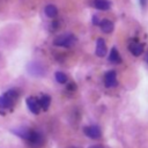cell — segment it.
Wrapping results in <instances>:
<instances>
[{
  "mask_svg": "<svg viewBox=\"0 0 148 148\" xmlns=\"http://www.w3.org/2000/svg\"><path fill=\"white\" fill-rule=\"evenodd\" d=\"M12 133L23 139L31 148H39L44 145L45 138L42 132L29 127H16L12 130Z\"/></svg>",
  "mask_w": 148,
  "mask_h": 148,
  "instance_id": "cell-1",
  "label": "cell"
},
{
  "mask_svg": "<svg viewBox=\"0 0 148 148\" xmlns=\"http://www.w3.org/2000/svg\"><path fill=\"white\" fill-rule=\"evenodd\" d=\"M76 37L73 34H62L53 39V45L59 47H71L75 44Z\"/></svg>",
  "mask_w": 148,
  "mask_h": 148,
  "instance_id": "cell-2",
  "label": "cell"
},
{
  "mask_svg": "<svg viewBox=\"0 0 148 148\" xmlns=\"http://www.w3.org/2000/svg\"><path fill=\"white\" fill-rule=\"evenodd\" d=\"M27 71H28V73L31 76H35V77H42L46 73V68L39 61H31V62H29L28 66H27Z\"/></svg>",
  "mask_w": 148,
  "mask_h": 148,
  "instance_id": "cell-3",
  "label": "cell"
},
{
  "mask_svg": "<svg viewBox=\"0 0 148 148\" xmlns=\"http://www.w3.org/2000/svg\"><path fill=\"white\" fill-rule=\"evenodd\" d=\"M83 134L86 136H88L89 139H99L101 135H102V132H101V128L98 125H88V126H84L83 127Z\"/></svg>",
  "mask_w": 148,
  "mask_h": 148,
  "instance_id": "cell-4",
  "label": "cell"
},
{
  "mask_svg": "<svg viewBox=\"0 0 148 148\" xmlns=\"http://www.w3.org/2000/svg\"><path fill=\"white\" fill-rule=\"evenodd\" d=\"M25 104L27 108L29 109V111L32 114H39L40 112V105H39V101L37 97L35 96H28L25 98Z\"/></svg>",
  "mask_w": 148,
  "mask_h": 148,
  "instance_id": "cell-5",
  "label": "cell"
},
{
  "mask_svg": "<svg viewBox=\"0 0 148 148\" xmlns=\"http://www.w3.org/2000/svg\"><path fill=\"white\" fill-rule=\"evenodd\" d=\"M118 84L116 71H108L104 74V86L106 88H114Z\"/></svg>",
  "mask_w": 148,
  "mask_h": 148,
  "instance_id": "cell-6",
  "label": "cell"
},
{
  "mask_svg": "<svg viewBox=\"0 0 148 148\" xmlns=\"http://www.w3.org/2000/svg\"><path fill=\"white\" fill-rule=\"evenodd\" d=\"M128 50L134 56V57H139L143 53V50H145V46L142 43H139V42H132L128 44Z\"/></svg>",
  "mask_w": 148,
  "mask_h": 148,
  "instance_id": "cell-7",
  "label": "cell"
},
{
  "mask_svg": "<svg viewBox=\"0 0 148 148\" xmlns=\"http://www.w3.org/2000/svg\"><path fill=\"white\" fill-rule=\"evenodd\" d=\"M96 56L97 57H105L106 56V52H108V49H106V44H105V40L103 38H98L97 42H96Z\"/></svg>",
  "mask_w": 148,
  "mask_h": 148,
  "instance_id": "cell-8",
  "label": "cell"
},
{
  "mask_svg": "<svg viewBox=\"0 0 148 148\" xmlns=\"http://www.w3.org/2000/svg\"><path fill=\"white\" fill-rule=\"evenodd\" d=\"M15 102H13L5 94L0 95V110H13Z\"/></svg>",
  "mask_w": 148,
  "mask_h": 148,
  "instance_id": "cell-9",
  "label": "cell"
},
{
  "mask_svg": "<svg viewBox=\"0 0 148 148\" xmlns=\"http://www.w3.org/2000/svg\"><path fill=\"white\" fill-rule=\"evenodd\" d=\"M39 105H40V110L43 111H47L50 105H51V96L50 95H46V94H43L39 98Z\"/></svg>",
  "mask_w": 148,
  "mask_h": 148,
  "instance_id": "cell-10",
  "label": "cell"
},
{
  "mask_svg": "<svg viewBox=\"0 0 148 148\" xmlns=\"http://www.w3.org/2000/svg\"><path fill=\"white\" fill-rule=\"evenodd\" d=\"M98 24L101 27V30L104 34H111L113 31V23L109 20H102L98 22Z\"/></svg>",
  "mask_w": 148,
  "mask_h": 148,
  "instance_id": "cell-11",
  "label": "cell"
},
{
  "mask_svg": "<svg viewBox=\"0 0 148 148\" xmlns=\"http://www.w3.org/2000/svg\"><path fill=\"white\" fill-rule=\"evenodd\" d=\"M108 60L111 62V64H119L121 61V58H120V53L118 52V50L116 47H112L111 51H110V54L108 57Z\"/></svg>",
  "mask_w": 148,
  "mask_h": 148,
  "instance_id": "cell-12",
  "label": "cell"
},
{
  "mask_svg": "<svg viewBox=\"0 0 148 148\" xmlns=\"http://www.w3.org/2000/svg\"><path fill=\"white\" fill-rule=\"evenodd\" d=\"M92 3H94V7H95L96 9L103 10V12L108 10V9L110 8V6H111L108 0H94Z\"/></svg>",
  "mask_w": 148,
  "mask_h": 148,
  "instance_id": "cell-13",
  "label": "cell"
},
{
  "mask_svg": "<svg viewBox=\"0 0 148 148\" xmlns=\"http://www.w3.org/2000/svg\"><path fill=\"white\" fill-rule=\"evenodd\" d=\"M3 94H5L7 97H9L13 102H15V103H16V101L20 98V89H17V88H10V89L6 90Z\"/></svg>",
  "mask_w": 148,
  "mask_h": 148,
  "instance_id": "cell-14",
  "label": "cell"
},
{
  "mask_svg": "<svg viewBox=\"0 0 148 148\" xmlns=\"http://www.w3.org/2000/svg\"><path fill=\"white\" fill-rule=\"evenodd\" d=\"M44 12H45V15H46L47 17H51V18L56 17L57 14H58V9H57V7H56L54 5H47V6L45 7Z\"/></svg>",
  "mask_w": 148,
  "mask_h": 148,
  "instance_id": "cell-15",
  "label": "cell"
},
{
  "mask_svg": "<svg viewBox=\"0 0 148 148\" xmlns=\"http://www.w3.org/2000/svg\"><path fill=\"white\" fill-rule=\"evenodd\" d=\"M54 79H56V81H57L58 83H60V84L67 83V80H68L67 75H66L64 72H60V71H58V72L54 73Z\"/></svg>",
  "mask_w": 148,
  "mask_h": 148,
  "instance_id": "cell-16",
  "label": "cell"
},
{
  "mask_svg": "<svg viewBox=\"0 0 148 148\" xmlns=\"http://www.w3.org/2000/svg\"><path fill=\"white\" fill-rule=\"evenodd\" d=\"M76 89V86L73 83V82H69V83H67V90L68 91H72V92H74V90Z\"/></svg>",
  "mask_w": 148,
  "mask_h": 148,
  "instance_id": "cell-17",
  "label": "cell"
},
{
  "mask_svg": "<svg viewBox=\"0 0 148 148\" xmlns=\"http://www.w3.org/2000/svg\"><path fill=\"white\" fill-rule=\"evenodd\" d=\"M139 2H140V5H141V7H142V8H145V7L147 6L148 0H139Z\"/></svg>",
  "mask_w": 148,
  "mask_h": 148,
  "instance_id": "cell-18",
  "label": "cell"
},
{
  "mask_svg": "<svg viewBox=\"0 0 148 148\" xmlns=\"http://www.w3.org/2000/svg\"><path fill=\"white\" fill-rule=\"evenodd\" d=\"M92 22H94V24H98V20H97V16L96 15L92 16Z\"/></svg>",
  "mask_w": 148,
  "mask_h": 148,
  "instance_id": "cell-19",
  "label": "cell"
},
{
  "mask_svg": "<svg viewBox=\"0 0 148 148\" xmlns=\"http://www.w3.org/2000/svg\"><path fill=\"white\" fill-rule=\"evenodd\" d=\"M146 62L148 64V53H147V56H146Z\"/></svg>",
  "mask_w": 148,
  "mask_h": 148,
  "instance_id": "cell-20",
  "label": "cell"
},
{
  "mask_svg": "<svg viewBox=\"0 0 148 148\" xmlns=\"http://www.w3.org/2000/svg\"><path fill=\"white\" fill-rule=\"evenodd\" d=\"M94 148H102V147H94Z\"/></svg>",
  "mask_w": 148,
  "mask_h": 148,
  "instance_id": "cell-21",
  "label": "cell"
},
{
  "mask_svg": "<svg viewBox=\"0 0 148 148\" xmlns=\"http://www.w3.org/2000/svg\"><path fill=\"white\" fill-rule=\"evenodd\" d=\"M73 148H75V147H73Z\"/></svg>",
  "mask_w": 148,
  "mask_h": 148,
  "instance_id": "cell-22",
  "label": "cell"
}]
</instances>
